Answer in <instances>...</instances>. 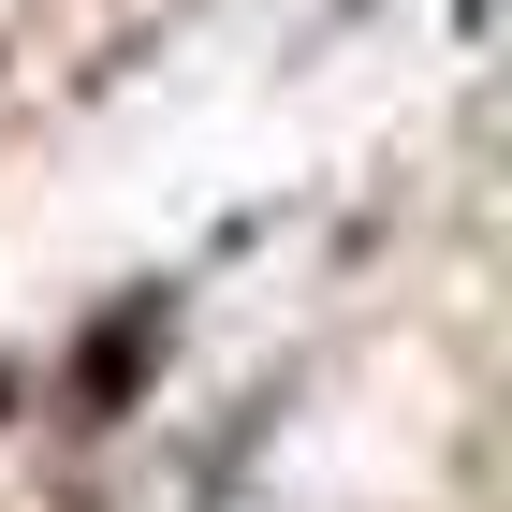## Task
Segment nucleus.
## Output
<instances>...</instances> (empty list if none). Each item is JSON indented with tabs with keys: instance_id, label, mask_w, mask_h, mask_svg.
I'll return each mask as SVG.
<instances>
[{
	"instance_id": "nucleus-1",
	"label": "nucleus",
	"mask_w": 512,
	"mask_h": 512,
	"mask_svg": "<svg viewBox=\"0 0 512 512\" xmlns=\"http://www.w3.org/2000/svg\"><path fill=\"white\" fill-rule=\"evenodd\" d=\"M147 337H161V293H132V308L88 337V366H74V425H118V395H132V366H147Z\"/></svg>"
}]
</instances>
